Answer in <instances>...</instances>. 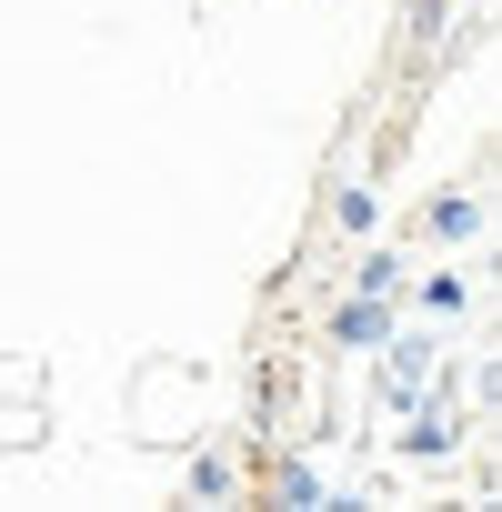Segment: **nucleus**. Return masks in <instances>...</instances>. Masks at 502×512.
Returning a JSON list of instances; mask_svg holds the SVG:
<instances>
[{"label":"nucleus","instance_id":"f257e3e1","mask_svg":"<svg viewBox=\"0 0 502 512\" xmlns=\"http://www.w3.org/2000/svg\"><path fill=\"white\" fill-rule=\"evenodd\" d=\"M332 342H342V352H382V342H392V322H382V292H362V302L332 322Z\"/></svg>","mask_w":502,"mask_h":512},{"label":"nucleus","instance_id":"f03ea898","mask_svg":"<svg viewBox=\"0 0 502 512\" xmlns=\"http://www.w3.org/2000/svg\"><path fill=\"white\" fill-rule=\"evenodd\" d=\"M422 372H432V352H422V342H402V352H392V342H382V382H392V392H402V402H412V392H422Z\"/></svg>","mask_w":502,"mask_h":512},{"label":"nucleus","instance_id":"7ed1b4c3","mask_svg":"<svg viewBox=\"0 0 502 512\" xmlns=\"http://www.w3.org/2000/svg\"><path fill=\"white\" fill-rule=\"evenodd\" d=\"M432 231H442V241H472V231H482V201L442 191V201H432Z\"/></svg>","mask_w":502,"mask_h":512},{"label":"nucleus","instance_id":"20e7f679","mask_svg":"<svg viewBox=\"0 0 502 512\" xmlns=\"http://www.w3.org/2000/svg\"><path fill=\"white\" fill-rule=\"evenodd\" d=\"M402 452H412V462H442V452H452V432H442V412H432V422H412V432H402Z\"/></svg>","mask_w":502,"mask_h":512},{"label":"nucleus","instance_id":"39448f33","mask_svg":"<svg viewBox=\"0 0 502 512\" xmlns=\"http://www.w3.org/2000/svg\"><path fill=\"white\" fill-rule=\"evenodd\" d=\"M191 492H201V502H221V492H231V462H221V452H201V462H191Z\"/></svg>","mask_w":502,"mask_h":512},{"label":"nucleus","instance_id":"423d86ee","mask_svg":"<svg viewBox=\"0 0 502 512\" xmlns=\"http://www.w3.org/2000/svg\"><path fill=\"white\" fill-rule=\"evenodd\" d=\"M272 492H282V502H322V482H312V462H282V472H272Z\"/></svg>","mask_w":502,"mask_h":512}]
</instances>
